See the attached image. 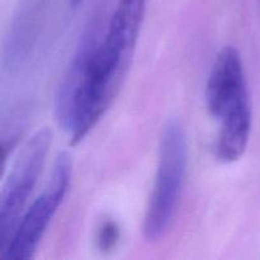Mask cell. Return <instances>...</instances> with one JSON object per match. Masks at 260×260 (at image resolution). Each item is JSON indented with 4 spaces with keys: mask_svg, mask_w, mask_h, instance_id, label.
<instances>
[{
    "mask_svg": "<svg viewBox=\"0 0 260 260\" xmlns=\"http://www.w3.org/2000/svg\"><path fill=\"white\" fill-rule=\"evenodd\" d=\"M206 102L211 116L220 122L216 157L222 162L236 161L248 146L253 113L241 56L233 46H225L216 56Z\"/></svg>",
    "mask_w": 260,
    "mask_h": 260,
    "instance_id": "1",
    "label": "cell"
},
{
    "mask_svg": "<svg viewBox=\"0 0 260 260\" xmlns=\"http://www.w3.org/2000/svg\"><path fill=\"white\" fill-rule=\"evenodd\" d=\"M188 164V142L182 124L169 121L162 129L154 188L144 220V236L150 243L159 241L173 222Z\"/></svg>",
    "mask_w": 260,
    "mask_h": 260,
    "instance_id": "2",
    "label": "cell"
},
{
    "mask_svg": "<svg viewBox=\"0 0 260 260\" xmlns=\"http://www.w3.org/2000/svg\"><path fill=\"white\" fill-rule=\"evenodd\" d=\"M51 144L52 132L48 128L38 129L13 164L0 203V249H4L24 215L25 205L37 184Z\"/></svg>",
    "mask_w": 260,
    "mask_h": 260,
    "instance_id": "3",
    "label": "cell"
},
{
    "mask_svg": "<svg viewBox=\"0 0 260 260\" xmlns=\"http://www.w3.org/2000/svg\"><path fill=\"white\" fill-rule=\"evenodd\" d=\"M71 177V159L61 152L56 157L52 173L40 197L32 203L20 218L14 234L2 249L5 260H28L33 256L46 229L62 203Z\"/></svg>",
    "mask_w": 260,
    "mask_h": 260,
    "instance_id": "4",
    "label": "cell"
},
{
    "mask_svg": "<svg viewBox=\"0 0 260 260\" xmlns=\"http://www.w3.org/2000/svg\"><path fill=\"white\" fill-rule=\"evenodd\" d=\"M147 0H118L102 36V51L124 71L141 30Z\"/></svg>",
    "mask_w": 260,
    "mask_h": 260,
    "instance_id": "5",
    "label": "cell"
},
{
    "mask_svg": "<svg viewBox=\"0 0 260 260\" xmlns=\"http://www.w3.org/2000/svg\"><path fill=\"white\" fill-rule=\"evenodd\" d=\"M103 32L104 30H102L101 33V28L96 20L90 22V24L85 28L83 37L80 38V42L71 58L70 65L66 69L58 86L55 101V114L58 126L62 127L65 131L68 129L74 107L85 83L90 56L101 41Z\"/></svg>",
    "mask_w": 260,
    "mask_h": 260,
    "instance_id": "6",
    "label": "cell"
},
{
    "mask_svg": "<svg viewBox=\"0 0 260 260\" xmlns=\"http://www.w3.org/2000/svg\"><path fill=\"white\" fill-rule=\"evenodd\" d=\"M119 235H121V231L114 221H104L96 233V245L99 250L111 251L112 249H114L119 240Z\"/></svg>",
    "mask_w": 260,
    "mask_h": 260,
    "instance_id": "7",
    "label": "cell"
},
{
    "mask_svg": "<svg viewBox=\"0 0 260 260\" xmlns=\"http://www.w3.org/2000/svg\"><path fill=\"white\" fill-rule=\"evenodd\" d=\"M83 2L84 0H69V4H70L71 8H78Z\"/></svg>",
    "mask_w": 260,
    "mask_h": 260,
    "instance_id": "8",
    "label": "cell"
}]
</instances>
